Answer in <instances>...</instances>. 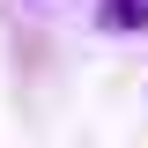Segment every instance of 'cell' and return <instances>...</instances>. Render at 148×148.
<instances>
[{"label":"cell","mask_w":148,"mask_h":148,"mask_svg":"<svg viewBox=\"0 0 148 148\" xmlns=\"http://www.w3.org/2000/svg\"><path fill=\"white\" fill-rule=\"evenodd\" d=\"M96 22H104L111 37H133V30H148V0H104Z\"/></svg>","instance_id":"obj_1"}]
</instances>
